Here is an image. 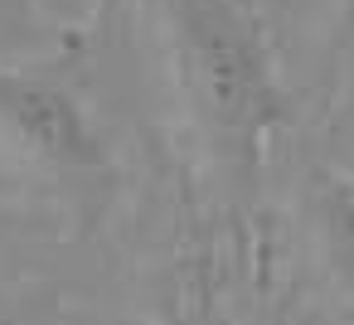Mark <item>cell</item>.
Wrapping results in <instances>:
<instances>
[{
	"label": "cell",
	"instance_id": "cell-3",
	"mask_svg": "<svg viewBox=\"0 0 354 325\" xmlns=\"http://www.w3.org/2000/svg\"><path fill=\"white\" fill-rule=\"evenodd\" d=\"M306 214H310V243L325 277L344 296H354V180L335 170H310Z\"/></svg>",
	"mask_w": 354,
	"mask_h": 325
},
{
	"label": "cell",
	"instance_id": "cell-5",
	"mask_svg": "<svg viewBox=\"0 0 354 325\" xmlns=\"http://www.w3.org/2000/svg\"><path fill=\"white\" fill-rule=\"evenodd\" d=\"M185 325H209V320H185Z\"/></svg>",
	"mask_w": 354,
	"mask_h": 325
},
{
	"label": "cell",
	"instance_id": "cell-4",
	"mask_svg": "<svg viewBox=\"0 0 354 325\" xmlns=\"http://www.w3.org/2000/svg\"><path fill=\"white\" fill-rule=\"evenodd\" d=\"M335 64L354 83V0H339V15H335Z\"/></svg>",
	"mask_w": 354,
	"mask_h": 325
},
{
	"label": "cell",
	"instance_id": "cell-2",
	"mask_svg": "<svg viewBox=\"0 0 354 325\" xmlns=\"http://www.w3.org/2000/svg\"><path fill=\"white\" fill-rule=\"evenodd\" d=\"M0 146L25 170L59 185H93L112 170L83 102L59 78L30 68H0Z\"/></svg>",
	"mask_w": 354,
	"mask_h": 325
},
{
	"label": "cell",
	"instance_id": "cell-1",
	"mask_svg": "<svg viewBox=\"0 0 354 325\" xmlns=\"http://www.w3.org/2000/svg\"><path fill=\"white\" fill-rule=\"evenodd\" d=\"M156 20L209 170L233 194H252L267 146L286 127V98L262 35L233 0H156Z\"/></svg>",
	"mask_w": 354,
	"mask_h": 325
}]
</instances>
